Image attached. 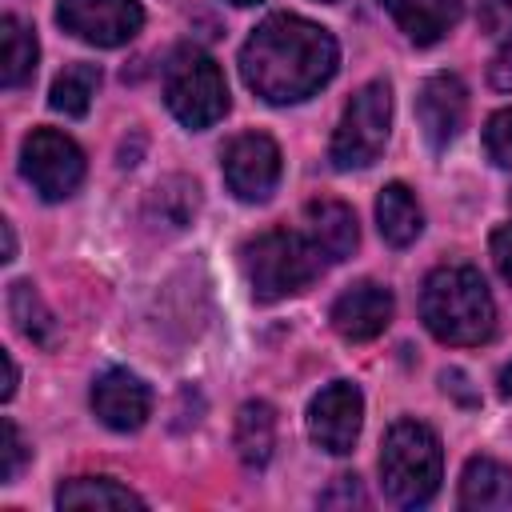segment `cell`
Returning a JSON list of instances; mask_svg holds the SVG:
<instances>
[{
	"label": "cell",
	"mask_w": 512,
	"mask_h": 512,
	"mask_svg": "<svg viewBox=\"0 0 512 512\" xmlns=\"http://www.w3.org/2000/svg\"><path fill=\"white\" fill-rule=\"evenodd\" d=\"M336 64L340 48L332 32L292 12L260 20L240 48V76L268 104L308 100L336 76Z\"/></svg>",
	"instance_id": "6da1fadb"
},
{
	"label": "cell",
	"mask_w": 512,
	"mask_h": 512,
	"mask_svg": "<svg viewBox=\"0 0 512 512\" xmlns=\"http://www.w3.org/2000/svg\"><path fill=\"white\" fill-rule=\"evenodd\" d=\"M420 320L436 340L468 348L496 332V304L472 264H444L420 288Z\"/></svg>",
	"instance_id": "7a4b0ae2"
},
{
	"label": "cell",
	"mask_w": 512,
	"mask_h": 512,
	"mask_svg": "<svg viewBox=\"0 0 512 512\" xmlns=\"http://www.w3.org/2000/svg\"><path fill=\"white\" fill-rule=\"evenodd\" d=\"M444 480V452L428 424L396 420L380 444V484L400 508H420L436 496Z\"/></svg>",
	"instance_id": "3957f363"
},
{
	"label": "cell",
	"mask_w": 512,
	"mask_h": 512,
	"mask_svg": "<svg viewBox=\"0 0 512 512\" xmlns=\"http://www.w3.org/2000/svg\"><path fill=\"white\" fill-rule=\"evenodd\" d=\"M328 264L332 260L320 252V244L308 232L272 228L244 244V272H248L252 296L264 304L304 292Z\"/></svg>",
	"instance_id": "277c9868"
},
{
	"label": "cell",
	"mask_w": 512,
	"mask_h": 512,
	"mask_svg": "<svg viewBox=\"0 0 512 512\" xmlns=\"http://www.w3.org/2000/svg\"><path fill=\"white\" fill-rule=\"evenodd\" d=\"M164 100L184 128H212L228 112V84L220 64L200 48L176 52L164 68Z\"/></svg>",
	"instance_id": "5b68a950"
},
{
	"label": "cell",
	"mask_w": 512,
	"mask_h": 512,
	"mask_svg": "<svg viewBox=\"0 0 512 512\" xmlns=\"http://www.w3.org/2000/svg\"><path fill=\"white\" fill-rule=\"evenodd\" d=\"M388 128H392V88H388V80H368L364 88L352 92V100L344 104V116L332 132V144H328L332 168H340V172L368 168L384 152Z\"/></svg>",
	"instance_id": "8992f818"
},
{
	"label": "cell",
	"mask_w": 512,
	"mask_h": 512,
	"mask_svg": "<svg viewBox=\"0 0 512 512\" xmlns=\"http://www.w3.org/2000/svg\"><path fill=\"white\" fill-rule=\"evenodd\" d=\"M20 172L44 200H64L84 180V152L72 136L56 128H36L20 148Z\"/></svg>",
	"instance_id": "52a82bcc"
},
{
	"label": "cell",
	"mask_w": 512,
	"mask_h": 512,
	"mask_svg": "<svg viewBox=\"0 0 512 512\" xmlns=\"http://www.w3.org/2000/svg\"><path fill=\"white\" fill-rule=\"evenodd\" d=\"M56 20L84 44L120 48L144 28V8L140 0H60Z\"/></svg>",
	"instance_id": "ba28073f"
},
{
	"label": "cell",
	"mask_w": 512,
	"mask_h": 512,
	"mask_svg": "<svg viewBox=\"0 0 512 512\" xmlns=\"http://www.w3.org/2000/svg\"><path fill=\"white\" fill-rule=\"evenodd\" d=\"M220 168H224V184H228V192H232L236 200L260 204V200H268V196L276 192L284 164H280V148H276L272 136H264V132H244V136H236V140L224 148Z\"/></svg>",
	"instance_id": "9c48e42d"
},
{
	"label": "cell",
	"mask_w": 512,
	"mask_h": 512,
	"mask_svg": "<svg viewBox=\"0 0 512 512\" xmlns=\"http://www.w3.org/2000/svg\"><path fill=\"white\" fill-rule=\"evenodd\" d=\"M360 424H364V396L352 380H332L308 404V436L316 448H324L332 456L352 452Z\"/></svg>",
	"instance_id": "30bf717a"
},
{
	"label": "cell",
	"mask_w": 512,
	"mask_h": 512,
	"mask_svg": "<svg viewBox=\"0 0 512 512\" xmlns=\"http://www.w3.org/2000/svg\"><path fill=\"white\" fill-rule=\"evenodd\" d=\"M468 116V88L456 72H436L416 92V120L432 148H448Z\"/></svg>",
	"instance_id": "8fae6325"
},
{
	"label": "cell",
	"mask_w": 512,
	"mask_h": 512,
	"mask_svg": "<svg viewBox=\"0 0 512 512\" xmlns=\"http://www.w3.org/2000/svg\"><path fill=\"white\" fill-rule=\"evenodd\" d=\"M92 412L112 432H136L152 416V388L128 368H108L92 384Z\"/></svg>",
	"instance_id": "7c38bea8"
},
{
	"label": "cell",
	"mask_w": 512,
	"mask_h": 512,
	"mask_svg": "<svg viewBox=\"0 0 512 512\" xmlns=\"http://www.w3.org/2000/svg\"><path fill=\"white\" fill-rule=\"evenodd\" d=\"M392 320V292L376 280H360L352 288H344L332 304V328L344 340H372L388 328Z\"/></svg>",
	"instance_id": "4fadbf2b"
},
{
	"label": "cell",
	"mask_w": 512,
	"mask_h": 512,
	"mask_svg": "<svg viewBox=\"0 0 512 512\" xmlns=\"http://www.w3.org/2000/svg\"><path fill=\"white\" fill-rule=\"evenodd\" d=\"M384 12L396 20V28L412 44H436L444 40L460 20V0H380Z\"/></svg>",
	"instance_id": "5bb4252c"
},
{
	"label": "cell",
	"mask_w": 512,
	"mask_h": 512,
	"mask_svg": "<svg viewBox=\"0 0 512 512\" xmlns=\"http://www.w3.org/2000/svg\"><path fill=\"white\" fill-rule=\"evenodd\" d=\"M304 232L320 244V252L336 264V260H348L356 240H360V228H356V216L348 204L340 200H312L304 208Z\"/></svg>",
	"instance_id": "9a60e30c"
},
{
	"label": "cell",
	"mask_w": 512,
	"mask_h": 512,
	"mask_svg": "<svg viewBox=\"0 0 512 512\" xmlns=\"http://www.w3.org/2000/svg\"><path fill=\"white\" fill-rule=\"evenodd\" d=\"M512 504V468L492 456H472L460 472V508L488 512Z\"/></svg>",
	"instance_id": "2e32d148"
},
{
	"label": "cell",
	"mask_w": 512,
	"mask_h": 512,
	"mask_svg": "<svg viewBox=\"0 0 512 512\" xmlns=\"http://www.w3.org/2000/svg\"><path fill=\"white\" fill-rule=\"evenodd\" d=\"M376 224H380V236L392 248H408L424 232V212H420V204H416L408 184L392 180V184L380 188V196H376Z\"/></svg>",
	"instance_id": "e0dca14e"
},
{
	"label": "cell",
	"mask_w": 512,
	"mask_h": 512,
	"mask_svg": "<svg viewBox=\"0 0 512 512\" xmlns=\"http://www.w3.org/2000/svg\"><path fill=\"white\" fill-rule=\"evenodd\" d=\"M8 312H12V320H16V328L28 344H36L44 352H52L60 344V324H56L52 308L44 304V296L28 280L8 284Z\"/></svg>",
	"instance_id": "ac0fdd59"
},
{
	"label": "cell",
	"mask_w": 512,
	"mask_h": 512,
	"mask_svg": "<svg viewBox=\"0 0 512 512\" xmlns=\"http://www.w3.org/2000/svg\"><path fill=\"white\" fill-rule=\"evenodd\" d=\"M232 444H236V456H240L248 468H264V464L272 460V448H276V412H272V404L248 400V404L236 412Z\"/></svg>",
	"instance_id": "d6986e66"
},
{
	"label": "cell",
	"mask_w": 512,
	"mask_h": 512,
	"mask_svg": "<svg viewBox=\"0 0 512 512\" xmlns=\"http://www.w3.org/2000/svg\"><path fill=\"white\" fill-rule=\"evenodd\" d=\"M36 60H40L36 32H32L24 20L4 16V20H0V84H4V88L28 84L32 72H36Z\"/></svg>",
	"instance_id": "ffe728a7"
},
{
	"label": "cell",
	"mask_w": 512,
	"mask_h": 512,
	"mask_svg": "<svg viewBox=\"0 0 512 512\" xmlns=\"http://www.w3.org/2000/svg\"><path fill=\"white\" fill-rule=\"evenodd\" d=\"M56 504L60 508H144V500L108 480V476H76V480H64L56 488Z\"/></svg>",
	"instance_id": "44dd1931"
},
{
	"label": "cell",
	"mask_w": 512,
	"mask_h": 512,
	"mask_svg": "<svg viewBox=\"0 0 512 512\" xmlns=\"http://www.w3.org/2000/svg\"><path fill=\"white\" fill-rule=\"evenodd\" d=\"M96 84H100V68L96 64H68L56 80H52V92H48V104L64 116H84L92 96H96Z\"/></svg>",
	"instance_id": "7402d4cb"
},
{
	"label": "cell",
	"mask_w": 512,
	"mask_h": 512,
	"mask_svg": "<svg viewBox=\"0 0 512 512\" xmlns=\"http://www.w3.org/2000/svg\"><path fill=\"white\" fill-rule=\"evenodd\" d=\"M196 204H200V192H196V184L184 180V176H172V180H164V184L152 192V212H156L160 224H168V228H184V224L196 216Z\"/></svg>",
	"instance_id": "603a6c76"
},
{
	"label": "cell",
	"mask_w": 512,
	"mask_h": 512,
	"mask_svg": "<svg viewBox=\"0 0 512 512\" xmlns=\"http://www.w3.org/2000/svg\"><path fill=\"white\" fill-rule=\"evenodd\" d=\"M484 148L492 156V164L512 168V108H500L488 116L484 124Z\"/></svg>",
	"instance_id": "cb8c5ba5"
},
{
	"label": "cell",
	"mask_w": 512,
	"mask_h": 512,
	"mask_svg": "<svg viewBox=\"0 0 512 512\" xmlns=\"http://www.w3.org/2000/svg\"><path fill=\"white\" fill-rule=\"evenodd\" d=\"M0 456H4L0 480L12 484V480L20 476V468L28 464V456H32V448L24 444V436H20V428H16L12 420H0Z\"/></svg>",
	"instance_id": "d4e9b609"
},
{
	"label": "cell",
	"mask_w": 512,
	"mask_h": 512,
	"mask_svg": "<svg viewBox=\"0 0 512 512\" xmlns=\"http://www.w3.org/2000/svg\"><path fill=\"white\" fill-rule=\"evenodd\" d=\"M324 508H352V504H364V488L356 476H336V484L320 496Z\"/></svg>",
	"instance_id": "484cf974"
},
{
	"label": "cell",
	"mask_w": 512,
	"mask_h": 512,
	"mask_svg": "<svg viewBox=\"0 0 512 512\" xmlns=\"http://www.w3.org/2000/svg\"><path fill=\"white\" fill-rule=\"evenodd\" d=\"M512 20V0H476V24L480 32H504Z\"/></svg>",
	"instance_id": "4316f807"
},
{
	"label": "cell",
	"mask_w": 512,
	"mask_h": 512,
	"mask_svg": "<svg viewBox=\"0 0 512 512\" xmlns=\"http://www.w3.org/2000/svg\"><path fill=\"white\" fill-rule=\"evenodd\" d=\"M488 84H492L496 92H512V36L496 48V56H492V64H488Z\"/></svg>",
	"instance_id": "83f0119b"
},
{
	"label": "cell",
	"mask_w": 512,
	"mask_h": 512,
	"mask_svg": "<svg viewBox=\"0 0 512 512\" xmlns=\"http://www.w3.org/2000/svg\"><path fill=\"white\" fill-rule=\"evenodd\" d=\"M492 260H496L500 276L512 284V224H500L492 232Z\"/></svg>",
	"instance_id": "f1b7e54d"
},
{
	"label": "cell",
	"mask_w": 512,
	"mask_h": 512,
	"mask_svg": "<svg viewBox=\"0 0 512 512\" xmlns=\"http://www.w3.org/2000/svg\"><path fill=\"white\" fill-rule=\"evenodd\" d=\"M440 384H444V392H452V396H456L464 408H476V404H480V396L468 388V376H464L460 368H448V372L440 376Z\"/></svg>",
	"instance_id": "f546056e"
},
{
	"label": "cell",
	"mask_w": 512,
	"mask_h": 512,
	"mask_svg": "<svg viewBox=\"0 0 512 512\" xmlns=\"http://www.w3.org/2000/svg\"><path fill=\"white\" fill-rule=\"evenodd\" d=\"M16 380H20V376H16V360L4 352V388H0V396H4V400H12V392H16Z\"/></svg>",
	"instance_id": "4dcf8cb0"
},
{
	"label": "cell",
	"mask_w": 512,
	"mask_h": 512,
	"mask_svg": "<svg viewBox=\"0 0 512 512\" xmlns=\"http://www.w3.org/2000/svg\"><path fill=\"white\" fill-rule=\"evenodd\" d=\"M0 232H4V256H0V260H12V256H16V232H12L8 220H0Z\"/></svg>",
	"instance_id": "1f68e13d"
},
{
	"label": "cell",
	"mask_w": 512,
	"mask_h": 512,
	"mask_svg": "<svg viewBox=\"0 0 512 512\" xmlns=\"http://www.w3.org/2000/svg\"><path fill=\"white\" fill-rule=\"evenodd\" d=\"M500 396H508V400H512V364H504V368H500Z\"/></svg>",
	"instance_id": "d6a6232c"
},
{
	"label": "cell",
	"mask_w": 512,
	"mask_h": 512,
	"mask_svg": "<svg viewBox=\"0 0 512 512\" xmlns=\"http://www.w3.org/2000/svg\"><path fill=\"white\" fill-rule=\"evenodd\" d=\"M228 4H260V0H228Z\"/></svg>",
	"instance_id": "836d02e7"
},
{
	"label": "cell",
	"mask_w": 512,
	"mask_h": 512,
	"mask_svg": "<svg viewBox=\"0 0 512 512\" xmlns=\"http://www.w3.org/2000/svg\"><path fill=\"white\" fill-rule=\"evenodd\" d=\"M324 4H336V0H324Z\"/></svg>",
	"instance_id": "e575fe53"
}]
</instances>
